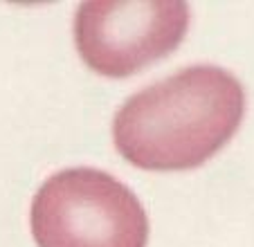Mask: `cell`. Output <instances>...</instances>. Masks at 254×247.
<instances>
[{
  "instance_id": "3",
  "label": "cell",
  "mask_w": 254,
  "mask_h": 247,
  "mask_svg": "<svg viewBox=\"0 0 254 247\" xmlns=\"http://www.w3.org/2000/svg\"><path fill=\"white\" fill-rule=\"evenodd\" d=\"M189 20V5L180 0L83 2L74 18V41L92 72L122 79L171 54Z\"/></svg>"
},
{
  "instance_id": "1",
  "label": "cell",
  "mask_w": 254,
  "mask_h": 247,
  "mask_svg": "<svg viewBox=\"0 0 254 247\" xmlns=\"http://www.w3.org/2000/svg\"><path fill=\"white\" fill-rule=\"evenodd\" d=\"M243 115L245 90L234 74L191 65L124 101L113 122V139L137 169L187 171L234 137Z\"/></svg>"
},
{
  "instance_id": "2",
  "label": "cell",
  "mask_w": 254,
  "mask_h": 247,
  "mask_svg": "<svg viewBox=\"0 0 254 247\" xmlns=\"http://www.w3.org/2000/svg\"><path fill=\"white\" fill-rule=\"evenodd\" d=\"M39 247H146L149 218L137 195L99 169H65L34 195Z\"/></svg>"
}]
</instances>
